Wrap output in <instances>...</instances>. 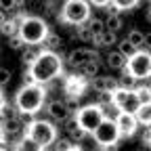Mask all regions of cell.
Listing matches in <instances>:
<instances>
[{"label": "cell", "instance_id": "1", "mask_svg": "<svg viewBox=\"0 0 151 151\" xmlns=\"http://www.w3.org/2000/svg\"><path fill=\"white\" fill-rule=\"evenodd\" d=\"M63 73V59L57 50L44 48L40 52V57L36 59V63H32L25 73H23V82H38V84H50L52 80H57Z\"/></svg>", "mask_w": 151, "mask_h": 151}, {"label": "cell", "instance_id": "2", "mask_svg": "<svg viewBox=\"0 0 151 151\" xmlns=\"http://www.w3.org/2000/svg\"><path fill=\"white\" fill-rule=\"evenodd\" d=\"M46 103V88L38 82H23V86L15 94V105L23 116H36Z\"/></svg>", "mask_w": 151, "mask_h": 151}, {"label": "cell", "instance_id": "3", "mask_svg": "<svg viewBox=\"0 0 151 151\" xmlns=\"http://www.w3.org/2000/svg\"><path fill=\"white\" fill-rule=\"evenodd\" d=\"M23 137L36 149H46L52 143H57V126L52 120H32L25 126Z\"/></svg>", "mask_w": 151, "mask_h": 151}, {"label": "cell", "instance_id": "4", "mask_svg": "<svg viewBox=\"0 0 151 151\" xmlns=\"http://www.w3.org/2000/svg\"><path fill=\"white\" fill-rule=\"evenodd\" d=\"M50 34L48 23L38 15H21L19 17V36L27 44H44L46 36Z\"/></svg>", "mask_w": 151, "mask_h": 151}, {"label": "cell", "instance_id": "5", "mask_svg": "<svg viewBox=\"0 0 151 151\" xmlns=\"http://www.w3.org/2000/svg\"><path fill=\"white\" fill-rule=\"evenodd\" d=\"M90 17L92 13H90L88 0H65L61 6V13L57 15V19L65 25H82Z\"/></svg>", "mask_w": 151, "mask_h": 151}, {"label": "cell", "instance_id": "6", "mask_svg": "<svg viewBox=\"0 0 151 151\" xmlns=\"http://www.w3.org/2000/svg\"><path fill=\"white\" fill-rule=\"evenodd\" d=\"M120 139H122V132H120V126H118L116 118H105L92 132V141L103 149L116 147Z\"/></svg>", "mask_w": 151, "mask_h": 151}, {"label": "cell", "instance_id": "7", "mask_svg": "<svg viewBox=\"0 0 151 151\" xmlns=\"http://www.w3.org/2000/svg\"><path fill=\"white\" fill-rule=\"evenodd\" d=\"M126 69L132 76H137L139 80H151V50L139 48L134 55H130Z\"/></svg>", "mask_w": 151, "mask_h": 151}, {"label": "cell", "instance_id": "8", "mask_svg": "<svg viewBox=\"0 0 151 151\" xmlns=\"http://www.w3.org/2000/svg\"><path fill=\"white\" fill-rule=\"evenodd\" d=\"M76 120L80 122V126L88 132V134H92L94 128L105 120V111H103V107L99 103H90V105H84V107H80L76 111Z\"/></svg>", "mask_w": 151, "mask_h": 151}, {"label": "cell", "instance_id": "9", "mask_svg": "<svg viewBox=\"0 0 151 151\" xmlns=\"http://www.w3.org/2000/svg\"><path fill=\"white\" fill-rule=\"evenodd\" d=\"M46 113L48 118L55 122V124H65L69 118H71V109L65 101H59V99H52L46 103Z\"/></svg>", "mask_w": 151, "mask_h": 151}, {"label": "cell", "instance_id": "10", "mask_svg": "<svg viewBox=\"0 0 151 151\" xmlns=\"http://www.w3.org/2000/svg\"><path fill=\"white\" fill-rule=\"evenodd\" d=\"M116 122L120 126V132H122V137H132L137 132L139 128V118H137V113H128V111H120L118 116H116Z\"/></svg>", "mask_w": 151, "mask_h": 151}, {"label": "cell", "instance_id": "11", "mask_svg": "<svg viewBox=\"0 0 151 151\" xmlns=\"http://www.w3.org/2000/svg\"><path fill=\"white\" fill-rule=\"evenodd\" d=\"M65 59H67V63L71 67L78 69L80 65H84L90 59H101V55L97 50H92V48H73V50H69V55L65 57Z\"/></svg>", "mask_w": 151, "mask_h": 151}, {"label": "cell", "instance_id": "12", "mask_svg": "<svg viewBox=\"0 0 151 151\" xmlns=\"http://www.w3.org/2000/svg\"><path fill=\"white\" fill-rule=\"evenodd\" d=\"M90 86V80L86 76H67L65 78V94H73V97H82L84 90Z\"/></svg>", "mask_w": 151, "mask_h": 151}, {"label": "cell", "instance_id": "13", "mask_svg": "<svg viewBox=\"0 0 151 151\" xmlns=\"http://www.w3.org/2000/svg\"><path fill=\"white\" fill-rule=\"evenodd\" d=\"M25 120L21 116L17 118H11V120H2V134H9V137H17V134H25V126L23 124Z\"/></svg>", "mask_w": 151, "mask_h": 151}, {"label": "cell", "instance_id": "14", "mask_svg": "<svg viewBox=\"0 0 151 151\" xmlns=\"http://www.w3.org/2000/svg\"><path fill=\"white\" fill-rule=\"evenodd\" d=\"M126 63H128V57L118 48V50H109L107 57H105V65L109 69H118V71H124L126 69Z\"/></svg>", "mask_w": 151, "mask_h": 151}, {"label": "cell", "instance_id": "15", "mask_svg": "<svg viewBox=\"0 0 151 151\" xmlns=\"http://www.w3.org/2000/svg\"><path fill=\"white\" fill-rule=\"evenodd\" d=\"M120 86L118 80H113L111 76H94L90 80V88L94 92H101V90H116Z\"/></svg>", "mask_w": 151, "mask_h": 151}, {"label": "cell", "instance_id": "16", "mask_svg": "<svg viewBox=\"0 0 151 151\" xmlns=\"http://www.w3.org/2000/svg\"><path fill=\"white\" fill-rule=\"evenodd\" d=\"M65 124H67V126H65V132H67V134H69V137H71L76 143H82V141L86 139V134H88V132H86V130L80 126V122L76 120V116H73V118H69Z\"/></svg>", "mask_w": 151, "mask_h": 151}, {"label": "cell", "instance_id": "17", "mask_svg": "<svg viewBox=\"0 0 151 151\" xmlns=\"http://www.w3.org/2000/svg\"><path fill=\"white\" fill-rule=\"evenodd\" d=\"M42 50H44L42 44H27V46L23 48V55H21V63H23L25 67H29L32 63H36V59L40 57Z\"/></svg>", "mask_w": 151, "mask_h": 151}, {"label": "cell", "instance_id": "18", "mask_svg": "<svg viewBox=\"0 0 151 151\" xmlns=\"http://www.w3.org/2000/svg\"><path fill=\"white\" fill-rule=\"evenodd\" d=\"M99 69H101V59H90V61H86L84 65L78 67V71L82 76H86L88 80H92L94 76H99Z\"/></svg>", "mask_w": 151, "mask_h": 151}, {"label": "cell", "instance_id": "19", "mask_svg": "<svg viewBox=\"0 0 151 151\" xmlns=\"http://www.w3.org/2000/svg\"><path fill=\"white\" fill-rule=\"evenodd\" d=\"M118 32H111V29H105L101 36H97V40H94V44L101 46V48H111L113 44H118Z\"/></svg>", "mask_w": 151, "mask_h": 151}, {"label": "cell", "instance_id": "20", "mask_svg": "<svg viewBox=\"0 0 151 151\" xmlns=\"http://www.w3.org/2000/svg\"><path fill=\"white\" fill-rule=\"evenodd\" d=\"M76 36H78L80 42H92L97 40V36H94V32L88 27V23H82V25H76Z\"/></svg>", "mask_w": 151, "mask_h": 151}, {"label": "cell", "instance_id": "21", "mask_svg": "<svg viewBox=\"0 0 151 151\" xmlns=\"http://www.w3.org/2000/svg\"><path fill=\"white\" fill-rule=\"evenodd\" d=\"M105 25H107V29H111V32H120V29L124 27V19H122L120 13H109V15L105 17Z\"/></svg>", "mask_w": 151, "mask_h": 151}, {"label": "cell", "instance_id": "22", "mask_svg": "<svg viewBox=\"0 0 151 151\" xmlns=\"http://www.w3.org/2000/svg\"><path fill=\"white\" fill-rule=\"evenodd\" d=\"M118 82H120V86H124V88H128V90H134V88L139 86V84H137L139 78H137V76H132L128 69H124V73L120 76V80H118Z\"/></svg>", "mask_w": 151, "mask_h": 151}, {"label": "cell", "instance_id": "23", "mask_svg": "<svg viewBox=\"0 0 151 151\" xmlns=\"http://www.w3.org/2000/svg\"><path fill=\"white\" fill-rule=\"evenodd\" d=\"M42 46H44V48H50V50H61V48H63V38L57 36V34H48Z\"/></svg>", "mask_w": 151, "mask_h": 151}, {"label": "cell", "instance_id": "24", "mask_svg": "<svg viewBox=\"0 0 151 151\" xmlns=\"http://www.w3.org/2000/svg\"><path fill=\"white\" fill-rule=\"evenodd\" d=\"M86 23H88V27L94 32V36H101V34L107 29V25H105V19H101V17H90Z\"/></svg>", "mask_w": 151, "mask_h": 151}, {"label": "cell", "instance_id": "25", "mask_svg": "<svg viewBox=\"0 0 151 151\" xmlns=\"http://www.w3.org/2000/svg\"><path fill=\"white\" fill-rule=\"evenodd\" d=\"M137 118H139V122H141L143 126L151 124V103H143V105L139 107V111H137Z\"/></svg>", "mask_w": 151, "mask_h": 151}, {"label": "cell", "instance_id": "26", "mask_svg": "<svg viewBox=\"0 0 151 151\" xmlns=\"http://www.w3.org/2000/svg\"><path fill=\"white\" fill-rule=\"evenodd\" d=\"M126 38H128V40L134 44L137 48H145V34H143V32H139V29H130Z\"/></svg>", "mask_w": 151, "mask_h": 151}, {"label": "cell", "instance_id": "27", "mask_svg": "<svg viewBox=\"0 0 151 151\" xmlns=\"http://www.w3.org/2000/svg\"><path fill=\"white\" fill-rule=\"evenodd\" d=\"M17 116H19V107L6 103V99L2 97V120H11V118H17Z\"/></svg>", "mask_w": 151, "mask_h": 151}, {"label": "cell", "instance_id": "28", "mask_svg": "<svg viewBox=\"0 0 151 151\" xmlns=\"http://www.w3.org/2000/svg\"><path fill=\"white\" fill-rule=\"evenodd\" d=\"M9 46H11L13 50H23V48L27 46V42H25L19 34H15V36H9Z\"/></svg>", "mask_w": 151, "mask_h": 151}, {"label": "cell", "instance_id": "29", "mask_svg": "<svg viewBox=\"0 0 151 151\" xmlns=\"http://www.w3.org/2000/svg\"><path fill=\"white\" fill-rule=\"evenodd\" d=\"M118 48H120V50H122V52H124L126 57H130V55H134V52L139 50V48H137L134 44H132V42L128 40V38H124V40H120V42H118Z\"/></svg>", "mask_w": 151, "mask_h": 151}, {"label": "cell", "instance_id": "30", "mask_svg": "<svg viewBox=\"0 0 151 151\" xmlns=\"http://www.w3.org/2000/svg\"><path fill=\"white\" fill-rule=\"evenodd\" d=\"M97 103L99 105H111L113 103V90H101V92H97Z\"/></svg>", "mask_w": 151, "mask_h": 151}, {"label": "cell", "instance_id": "31", "mask_svg": "<svg viewBox=\"0 0 151 151\" xmlns=\"http://www.w3.org/2000/svg\"><path fill=\"white\" fill-rule=\"evenodd\" d=\"M111 2L116 4L120 11H132V9L141 2V0H111Z\"/></svg>", "mask_w": 151, "mask_h": 151}, {"label": "cell", "instance_id": "32", "mask_svg": "<svg viewBox=\"0 0 151 151\" xmlns=\"http://www.w3.org/2000/svg\"><path fill=\"white\" fill-rule=\"evenodd\" d=\"M134 90H137V94H139L141 103H151V88H149V86H137Z\"/></svg>", "mask_w": 151, "mask_h": 151}, {"label": "cell", "instance_id": "33", "mask_svg": "<svg viewBox=\"0 0 151 151\" xmlns=\"http://www.w3.org/2000/svg\"><path fill=\"white\" fill-rule=\"evenodd\" d=\"M0 76H2V78H0V82H2V88H6V84L11 82V71H9L6 67H2V71H0Z\"/></svg>", "mask_w": 151, "mask_h": 151}, {"label": "cell", "instance_id": "34", "mask_svg": "<svg viewBox=\"0 0 151 151\" xmlns=\"http://www.w3.org/2000/svg\"><path fill=\"white\" fill-rule=\"evenodd\" d=\"M92 6H99V9H105L107 4H111V0H88Z\"/></svg>", "mask_w": 151, "mask_h": 151}, {"label": "cell", "instance_id": "35", "mask_svg": "<svg viewBox=\"0 0 151 151\" xmlns=\"http://www.w3.org/2000/svg\"><path fill=\"white\" fill-rule=\"evenodd\" d=\"M145 48H147V50H151V32H149V34H145Z\"/></svg>", "mask_w": 151, "mask_h": 151}, {"label": "cell", "instance_id": "36", "mask_svg": "<svg viewBox=\"0 0 151 151\" xmlns=\"http://www.w3.org/2000/svg\"><path fill=\"white\" fill-rule=\"evenodd\" d=\"M145 19H147V21H149V23H151V6H149V9H147V13H145Z\"/></svg>", "mask_w": 151, "mask_h": 151}, {"label": "cell", "instance_id": "37", "mask_svg": "<svg viewBox=\"0 0 151 151\" xmlns=\"http://www.w3.org/2000/svg\"><path fill=\"white\" fill-rule=\"evenodd\" d=\"M25 2H32V0H25Z\"/></svg>", "mask_w": 151, "mask_h": 151}, {"label": "cell", "instance_id": "38", "mask_svg": "<svg viewBox=\"0 0 151 151\" xmlns=\"http://www.w3.org/2000/svg\"><path fill=\"white\" fill-rule=\"evenodd\" d=\"M149 88H151V84H149Z\"/></svg>", "mask_w": 151, "mask_h": 151}]
</instances>
